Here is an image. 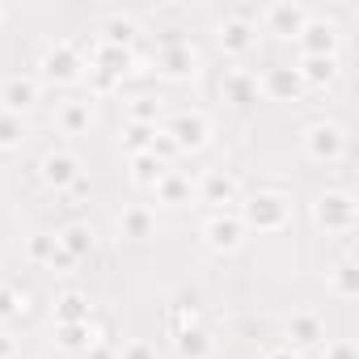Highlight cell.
<instances>
[{
    "label": "cell",
    "instance_id": "6da1fadb",
    "mask_svg": "<svg viewBox=\"0 0 359 359\" xmlns=\"http://www.w3.org/2000/svg\"><path fill=\"white\" fill-rule=\"evenodd\" d=\"M245 216H250V224H254V229L275 233V229H283V224H287V203H283V195H258V199H250Z\"/></svg>",
    "mask_w": 359,
    "mask_h": 359
},
{
    "label": "cell",
    "instance_id": "7a4b0ae2",
    "mask_svg": "<svg viewBox=\"0 0 359 359\" xmlns=\"http://www.w3.org/2000/svg\"><path fill=\"white\" fill-rule=\"evenodd\" d=\"M177 148H203L208 144V118L203 114H177L165 131Z\"/></svg>",
    "mask_w": 359,
    "mask_h": 359
},
{
    "label": "cell",
    "instance_id": "3957f363",
    "mask_svg": "<svg viewBox=\"0 0 359 359\" xmlns=\"http://www.w3.org/2000/svg\"><path fill=\"white\" fill-rule=\"evenodd\" d=\"M76 177H81V161H76L72 152L60 148V152H47V156H43V182H51V187L64 191V187L76 182Z\"/></svg>",
    "mask_w": 359,
    "mask_h": 359
},
{
    "label": "cell",
    "instance_id": "277c9868",
    "mask_svg": "<svg viewBox=\"0 0 359 359\" xmlns=\"http://www.w3.org/2000/svg\"><path fill=\"white\" fill-rule=\"evenodd\" d=\"M76 68H81V60H76V51H72L68 43H55V47L43 51V72H47L51 81H72Z\"/></svg>",
    "mask_w": 359,
    "mask_h": 359
},
{
    "label": "cell",
    "instance_id": "5b68a950",
    "mask_svg": "<svg viewBox=\"0 0 359 359\" xmlns=\"http://www.w3.org/2000/svg\"><path fill=\"white\" fill-rule=\"evenodd\" d=\"M0 102H5L9 114H18V110H26V106L39 102V85L30 76H9L5 85H0Z\"/></svg>",
    "mask_w": 359,
    "mask_h": 359
},
{
    "label": "cell",
    "instance_id": "8992f818",
    "mask_svg": "<svg viewBox=\"0 0 359 359\" xmlns=\"http://www.w3.org/2000/svg\"><path fill=\"white\" fill-rule=\"evenodd\" d=\"M304 144H309V156H317V161H330V156H338L342 152V131L330 123H317V127H309V135H304Z\"/></svg>",
    "mask_w": 359,
    "mask_h": 359
},
{
    "label": "cell",
    "instance_id": "52a82bcc",
    "mask_svg": "<svg viewBox=\"0 0 359 359\" xmlns=\"http://www.w3.org/2000/svg\"><path fill=\"white\" fill-rule=\"evenodd\" d=\"M203 241H208L212 250H237V241H241V224H237L233 216H212V220L203 224Z\"/></svg>",
    "mask_w": 359,
    "mask_h": 359
},
{
    "label": "cell",
    "instance_id": "ba28073f",
    "mask_svg": "<svg viewBox=\"0 0 359 359\" xmlns=\"http://www.w3.org/2000/svg\"><path fill=\"white\" fill-rule=\"evenodd\" d=\"M351 216H355V208H351L346 195H321V199H317V220H321L325 229H346Z\"/></svg>",
    "mask_w": 359,
    "mask_h": 359
},
{
    "label": "cell",
    "instance_id": "9c48e42d",
    "mask_svg": "<svg viewBox=\"0 0 359 359\" xmlns=\"http://www.w3.org/2000/svg\"><path fill=\"white\" fill-rule=\"evenodd\" d=\"M26 254H30L34 262H51V266H55V262H60V266H68V262H72V258L60 250V241H55L51 233H34V237L26 241Z\"/></svg>",
    "mask_w": 359,
    "mask_h": 359
},
{
    "label": "cell",
    "instance_id": "30bf717a",
    "mask_svg": "<svg viewBox=\"0 0 359 359\" xmlns=\"http://www.w3.org/2000/svg\"><path fill=\"white\" fill-rule=\"evenodd\" d=\"M220 43H224V51H245V47L254 43L250 18H229V22L220 26Z\"/></svg>",
    "mask_w": 359,
    "mask_h": 359
},
{
    "label": "cell",
    "instance_id": "8fae6325",
    "mask_svg": "<svg viewBox=\"0 0 359 359\" xmlns=\"http://www.w3.org/2000/svg\"><path fill=\"white\" fill-rule=\"evenodd\" d=\"M55 241H60V250H64L72 262H76V258H85V254L93 250V233H89L85 224H68V229H64Z\"/></svg>",
    "mask_w": 359,
    "mask_h": 359
},
{
    "label": "cell",
    "instance_id": "7c38bea8",
    "mask_svg": "<svg viewBox=\"0 0 359 359\" xmlns=\"http://www.w3.org/2000/svg\"><path fill=\"white\" fill-rule=\"evenodd\" d=\"M177 351H182L187 359H208L212 355V338L199 325H182L177 330Z\"/></svg>",
    "mask_w": 359,
    "mask_h": 359
},
{
    "label": "cell",
    "instance_id": "4fadbf2b",
    "mask_svg": "<svg viewBox=\"0 0 359 359\" xmlns=\"http://www.w3.org/2000/svg\"><path fill=\"white\" fill-rule=\"evenodd\" d=\"M161 72H165V76H187V72H195V51L182 47V43H177V47H165V51H161Z\"/></svg>",
    "mask_w": 359,
    "mask_h": 359
},
{
    "label": "cell",
    "instance_id": "5bb4252c",
    "mask_svg": "<svg viewBox=\"0 0 359 359\" xmlns=\"http://www.w3.org/2000/svg\"><path fill=\"white\" fill-rule=\"evenodd\" d=\"M266 26L275 34H300L304 30V13L292 9V5H275V9H266Z\"/></svg>",
    "mask_w": 359,
    "mask_h": 359
},
{
    "label": "cell",
    "instance_id": "9a60e30c",
    "mask_svg": "<svg viewBox=\"0 0 359 359\" xmlns=\"http://www.w3.org/2000/svg\"><path fill=\"white\" fill-rule=\"evenodd\" d=\"M161 173H165V165H161L152 152H135V156H131V182H140V187H156V182H161Z\"/></svg>",
    "mask_w": 359,
    "mask_h": 359
},
{
    "label": "cell",
    "instance_id": "2e32d148",
    "mask_svg": "<svg viewBox=\"0 0 359 359\" xmlns=\"http://www.w3.org/2000/svg\"><path fill=\"white\" fill-rule=\"evenodd\" d=\"M152 191H156V199H165V203H187V199H191V182H187V177H177V173H161V182H156Z\"/></svg>",
    "mask_w": 359,
    "mask_h": 359
},
{
    "label": "cell",
    "instance_id": "e0dca14e",
    "mask_svg": "<svg viewBox=\"0 0 359 359\" xmlns=\"http://www.w3.org/2000/svg\"><path fill=\"white\" fill-rule=\"evenodd\" d=\"M102 34H106V47L127 51V43L135 39V22H131V18H106V22H102Z\"/></svg>",
    "mask_w": 359,
    "mask_h": 359
},
{
    "label": "cell",
    "instance_id": "ac0fdd59",
    "mask_svg": "<svg viewBox=\"0 0 359 359\" xmlns=\"http://www.w3.org/2000/svg\"><path fill=\"white\" fill-rule=\"evenodd\" d=\"M118 229H123V237H152V216H148V208H127L123 216H118Z\"/></svg>",
    "mask_w": 359,
    "mask_h": 359
},
{
    "label": "cell",
    "instance_id": "d6986e66",
    "mask_svg": "<svg viewBox=\"0 0 359 359\" xmlns=\"http://www.w3.org/2000/svg\"><path fill=\"white\" fill-rule=\"evenodd\" d=\"M89 123H93V110H89V102H68V106L60 110V127H64L68 135L85 131Z\"/></svg>",
    "mask_w": 359,
    "mask_h": 359
},
{
    "label": "cell",
    "instance_id": "ffe728a7",
    "mask_svg": "<svg viewBox=\"0 0 359 359\" xmlns=\"http://www.w3.org/2000/svg\"><path fill=\"white\" fill-rule=\"evenodd\" d=\"M237 195V187H233V177H224V173H208V182H203V203H229Z\"/></svg>",
    "mask_w": 359,
    "mask_h": 359
},
{
    "label": "cell",
    "instance_id": "44dd1931",
    "mask_svg": "<svg viewBox=\"0 0 359 359\" xmlns=\"http://www.w3.org/2000/svg\"><path fill=\"white\" fill-rule=\"evenodd\" d=\"M72 321H89V300L81 292H64L60 296V325H72Z\"/></svg>",
    "mask_w": 359,
    "mask_h": 359
},
{
    "label": "cell",
    "instance_id": "7402d4cb",
    "mask_svg": "<svg viewBox=\"0 0 359 359\" xmlns=\"http://www.w3.org/2000/svg\"><path fill=\"white\" fill-rule=\"evenodd\" d=\"M304 47H309V55H325L330 47H334V26H304Z\"/></svg>",
    "mask_w": 359,
    "mask_h": 359
},
{
    "label": "cell",
    "instance_id": "603a6c76",
    "mask_svg": "<svg viewBox=\"0 0 359 359\" xmlns=\"http://www.w3.org/2000/svg\"><path fill=\"white\" fill-rule=\"evenodd\" d=\"M22 135H26L22 118H18V114H9V110H0V148H13V144H22Z\"/></svg>",
    "mask_w": 359,
    "mask_h": 359
},
{
    "label": "cell",
    "instance_id": "cb8c5ba5",
    "mask_svg": "<svg viewBox=\"0 0 359 359\" xmlns=\"http://www.w3.org/2000/svg\"><path fill=\"white\" fill-rule=\"evenodd\" d=\"M287 330H292L296 342H317V338H321V325H317V317H309V313H296Z\"/></svg>",
    "mask_w": 359,
    "mask_h": 359
},
{
    "label": "cell",
    "instance_id": "d4e9b609",
    "mask_svg": "<svg viewBox=\"0 0 359 359\" xmlns=\"http://www.w3.org/2000/svg\"><path fill=\"white\" fill-rule=\"evenodd\" d=\"M296 89H300V72H296V68H275V72H271V93L287 97V93H296Z\"/></svg>",
    "mask_w": 359,
    "mask_h": 359
},
{
    "label": "cell",
    "instance_id": "484cf974",
    "mask_svg": "<svg viewBox=\"0 0 359 359\" xmlns=\"http://www.w3.org/2000/svg\"><path fill=\"white\" fill-rule=\"evenodd\" d=\"M152 135H156V127L131 123V131H127V148H131V156H135V152H148V148H152Z\"/></svg>",
    "mask_w": 359,
    "mask_h": 359
},
{
    "label": "cell",
    "instance_id": "4316f807",
    "mask_svg": "<svg viewBox=\"0 0 359 359\" xmlns=\"http://www.w3.org/2000/svg\"><path fill=\"white\" fill-rule=\"evenodd\" d=\"M93 334H89V321H72V325H60V342L64 346H85Z\"/></svg>",
    "mask_w": 359,
    "mask_h": 359
},
{
    "label": "cell",
    "instance_id": "83f0119b",
    "mask_svg": "<svg viewBox=\"0 0 359 359\" xmlns=\"http://www.w3.org/2000/svg\"><path fill=\"white\" fill-rule=\"evenodd\" d=\"M156 110H161V102H156V97H135V102H131V123H144V127H152Z\"/></svg>",
    "mask_w": 359,
    "mask_h": 359
},
{
    "label": "cell",
    "instance_id": "f1b7e54d",
    "mask_svg": "<svg viewBox=\"0 0 359 359\" xmlns=\"http://www.w3.org/2000/svg\"><path fill=\"white\" fill-rule=\"evenodd\" d=\"M304 72H309L313 81H325V76H334V60H330V55H309Z\"/></svg>",
    "mask_w": 359,
    "mask_h": 359
},
{
    "label": "cell",
    "instance_id": "f546056e",
    "mask_svg": "<svg viewBox=\"0 0 359 359\" xmlns=\"http://www.w3.org/2000/svg\"><path fill=\"white\" fill-rule=\"evenodd\" d=\"M18 300H22V296H18V292H13V287H0V317H13V313H18V309H22V304H18Z\"/></svg>",
    "mask_w": 359,
    "mask_h": 359
},
{
    "label": "cell",
    "instance_id": "4dcf8cb0",
    "mask_svg": "<svg viewBox=\"0 0 359 359\" xmlns=\"http://www.w3.org/2000/svg\"><path fill=\"white\" fill-rule=\"evenodd\" d=\"M224 89H229L237 102H245V97H250V81H245V76H237V72L229 76V85H224Z\"/></svg>",
    "mask_w": 359,
    "mask_h": 359
},
{
    "label": "cell",
    "instance_id": "1f68e13d",
    "mask_svg": "<svg viewBox=\"0 0 359 359\" xmlns=\"http://www.w3.org/2000/svg\"><path fill=\"white\" fill-rule=\"evenodd\" d=\"M123 359H152V351H148L144 342H131V346L123 351Z\"/></svg>",
    "mask_w": 359,
    "mask_h": 359
},
{
    "label": "cell",
    "instance_id": "d6a6232c",
    "mask_svg": "<svg viewBox=\"0 0 359 359\" xmlns=\"http://www.w3.org/2000/svg\"><path fill=\"white\" fill-rule=\"evenodd\" d=\"M13 355V342H9V334H0V359H9Z\"/></svg>",
    "mask_w": 359,
    "mask_h": 359
},
{
    "label": "cell",
    "instance_id": "836d02e7",
    "mask_svg": "<svg viewBox=\"0 0 359 359\" xmlns=\"http://www.w3.org/2000/svg\"><path fill=\"white\" fill-rule=\"evenodd\" d=\"M330 359H355V355H351V346H334V351H330Z\"/></svg>",
    "mask_w": 359,
    "mask_h": 359
},
{
    "label": "cell",
    "instance_id": "e575fe53",
    "mask_svg": "<svg viewBox=\"0 0 359 359\" xmlns=\"http://www.w3.org/2000/svg\"><path fill=\"white\" fill-rule=\"evenodd\" d=\"M266 359H300V355H292V351H287V346H279V351H271V355H266Z\"/></svg>",
    "mask_w": 359,
    "mask_h": 359
},
{
    "label": "cell",
    "instance_id": "d590c367",
    "mask_svg": "<svg viewBox=\"0 0 359 359\" xmlns=\"http://www.w3.org/2000/svg\"><path fill=\"white\" fill-rule=\"evenodd\" d=\"M89 359H110V351H106V346H93V351H89Z\"/></svg>",
    "mask_w": 359,
    "mask_h": 359
}]
</instances>
